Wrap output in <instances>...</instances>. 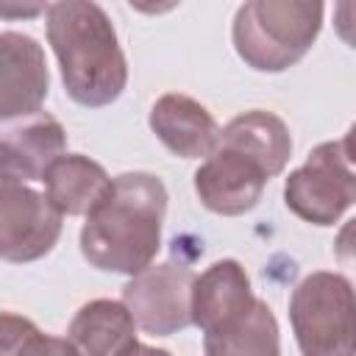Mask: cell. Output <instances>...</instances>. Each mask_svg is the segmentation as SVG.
I'll return each mask as SVG.
<instances>
[{
    "instance_id": "cell-1",
    "label": "cell",
    "mask_w": 356,
    "mask_h": 356,
    "mask_svg": "<svg viewBox=\"0 0 356 356\" xmlns=\"http://www.w3.org/2000/svg\"><path fill=\"white\" fill-rule=\"evenodd\" d=\"M164 214L167 189L159 175L122 172L111 178L108 192L81 228L83 259L106 273H142L161 248Z\"/></svg>"
},
{
    "instance_id": "cell-2",
    "label": "cell",
    "mask_w": 356,
    "mask_h": 356,
    "mask_svg": "<svg viewBox=\"0 0 356 356\" xmlns=\"http://www.w3.org/2000/svg\"><path fill=\"white\" fill-rule=\"evenodd\" d=\"M47 42L75 103L100 108L122 95L128 61L108 14L97 3L67 0L47 6Z\"/></svg>"
},
{
    "instance_id": "cell-3",
    "label": "cell",
    "mask_w": 356,
    "mask_h": 356,
    "mask_svg": "<svg viewBox=\"0 0 356 356\" xmlns=\"http://www.w3.org/2000/svg\"><path fill=\"white\" fill-rule=\"evenodd\" d=\"M320 28L323 3L250 0L236 8L231 39L250 70L284 72L312 50Z\"/></svg>"
},
{
    "instance_id": "cell-4",
    "label": "cell",
    "mask_w": 356,
    "mask_h": 356,
    "mask_svg": "<svg viewBox=\"0 0 356 356\" xmlns=\"http://www.w3.org/2000/svg\"><path fill=\"white\" fill-rule=\"evenodd\" d=\"M289 323L303 356H353V286L339 273L306 275L289 298Z\"/></svg>"
},
{
    "instance_id": "cell-5",
    "label": "cell",
    "mask_w": 356,
    "mask_h": 356,
    "mask_svg": "<svg viewBox=\"0 0 356 356\" xmlns=\"http://www.w3.org/2000/svg\"><path fill=\"white\" fill-rule=\"evenodd\" d=\"M356 200L350 134L317 145L306 164L284 181V203L292 214L314 225H334Z\"/></svg>"
},
{
    "instance_id": "cell-6",
    "label": "cell",
    "mask_w": 356,
    "mask_h": 356,
    "mask_svg": "<svg viewBox=\"0 0 356 356\" xmlns=\"http://www.w3.org/2000/svg\"><path fill=\"white\" fill-rule=\"evenodd\" d=\"M195 273L184 264H150L122 286V306L153 337H170L192 325Z\"/></svg>"
},
{
    "instance_id": "cell-7",
    "label": "cell",
    "mask_w": 356,
    "mask_h": 356,
    "mask_svg": "<svg viewBox=\"0 0 356 356\" xmlns=\"http://www.w3.org/2000/svg\"><path fill=\"white\" fill-rule=\"evenodd\" d=\"M61 236V214L47 195L0 181V259L25 264L47 256Z\"/></svg>"
},
{
    "instance_id": "cell-8",
    "label": "cell",
    "mask_w": 356,
    "mask_h": 356,
    "mask_svg": "<svg viewBox=\"0 0 356 356\" xmlns=\"http://www.w3.org/2000/svg\"><path fill=\"white\" fill-rule=\"evenodd\" d=\"M267 181L270 172L261 161L225 142H214L206 161L195 170V192L200 203L222 217L256 209Z\"/></svg>"
},
{
    "instance_id": "cell-9",
    "label": "cell",
    "mask_w": 356,
    "mask_h": 356,
    "mask_svg": "<svg viewBox=\"0 0 356 356\" xmlns=\"http://www.w3.org/2000/svg\"><path fill=\"white\" fill-rule=\"evenodd\" d=\"M50 72L42 44L19 31L0 33V122L31 117L42 108Z\"/></svg>"
},
{
    "instance_id": "cell-10",
    "label": "cell",
    "mask_w": 356,
    "mask_h": 356,
    "mask_svg": "<svg viewBox=\"0 0 356 356\" xmlns=\"http://www.w3.org/2000/svg\"><path fill=\"white\" fill-rule=\"evenodd\" d=\"M67 150V131L61 122L36 111L14 125L0 128V181H42L56 159Z\"/></svg>"
},
{
    "instance_id": "cell-11",
    "label": "cell",
    "mask_w": 356,
    "mask_h": 356,
    "mask_svg": "<svg viewBox=\"0 0 356 356\" xmlns=\"http://www.w3.org/2000/svg\"><path fill=\"white\" fill-rule=\"evenodd\" d=\"M256 295L250 278L236 259H220L195 275L192 284V323L203 331H220L250 312Z\"/></svg>"
},
{
    "instance_id": "cell-12",
    "label": "cell",
    "mask_w": 356,
    "mask_h": 356,
    "mask_svg": "<svg viewBox=\"0 0 356 356\" xmlns=\"http://www.w3.org/2000/svg\"><path fill=\"white\" fill-rule=\"evenodd\" d=\"M147 122L150 131L161 139V145L181 159L209 156L220 134V125L211 117V111L195 97L181 92L161 95L153 103Z\"/></svg>"
},
{
    "instance_id": "cell-13",
    "label": "cell",
    "mask_w": 356,
    "mask_h": 356,
    "mask_svg": "<svg viewBox=\"0 0 356 356\" xmlns=\"http://www.w3.org/2000/svg\"><path fill=\"white\" fill-rule=\"evenodd\" d=\"M67 339L81 356H122L136 345V323L122 300L97 298L75 312Z\"/></svg>"
},
{
    "instance_id": "cell-14",
    "label": "cell",
    "mask_w": 356,
    "mask_h": 356,
    "mask_svg": "<svg viewBox=\"0 0 356 356\" xmlns=\"http://www.w3.org/2000/svg\"><path fill=\"white\" fill-rule=\"evenodd\" d=\"M42 181L47 186V200L61 217H86L111 186L103 164L81 153H64L56 159Z\"/></svg>"
},
{
    "instance_id": "cell-15",
    "label": "cell",
    "mask_w": 356,
    "mask_h": 356,
    "mask_svg": "<svg viewBox=\"0 0 356 356\" xmlns=\"http://www.w3.org/2000/svg\"><path fill=\"white\" fill-rule=\"evenodd\" d=\"M217 142H225L250 153L256 161L267 167L270 178H275L292 156V136L286 122L273 111H261V108L234 117L225 128H220Z\"/></svg>"
},
{
    "instance_id": "cell-16",
    "label": "cell",
    "mask_w": 356,
    "mask_h": 356,
    "mask_svg": "<svg viewBox=\"0 0 356 356\" xmlns=\"http://www.w3.org/2000/svg\"><path fill=\"white\" fill-rule=\"evenodd\" d=\"M206 356H281V337L273 309L256 298L250 312L236 323L203 334Z\"/></svg>"
},
{
    "instance_id": "cell-17",
    "label": "cell",
    "mask_w": 356,
    "mask_h": 356,
    "mask_svg": "<svg viewBox=\"0 0 356 356\" xmlns=\"http://www.w3.org/2000/svg\"><path fill=\"white\" fill-rule=\"evenodd\" d=\"M42 334L36 323H31L22 314L0 312V356H22L28 345Z\"/></svg>"
},
{
    "instance_id": "cell-18",
    "label": "cell",
    "mask_w": 356,
    "mask_h": 356,
    "mask_svg": "<svg viewBox=\"0 0 356 356\" xmlns=\"http://www.w3.org/2000/svg\"><path fill=\"white\" fill-rule=\"evenodd\" d=\"M22 356H81L70 339L64 337H47V334H36V339L28 345V350Z\"/></svg>"
},
{
    "instance_id": "cell-19",
    "label": "cell",
    "mask_w": 356,
    "mask_h": 356,
    "mask_svg": "<svg viewBox=\"0 0 356 356\" xmlns=\"http://www.w3.org/2000/svg\"><path fill=\"white\" fill-rule=\"evenodd\" d=\"M47 11V6H0V17H33Z\"/></svg>"
},
{
    "instance_id": "cell-20",
    "label": "cell",
    "mask_w": 356,
    "mask_h": 356,
    "mask_svg": "<svg viewBox=\"0 0 356 356\" xmlns=\"http://www.w3.org/2000/svg\"><path fill=\"white\" fill-rule=\"evenodd\" d=\"M122 356H172L170 350H164V348H153V345H142V342H136L131 350H125Z\"/></svg>"
}]
</instances>
